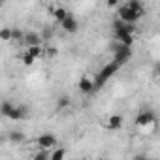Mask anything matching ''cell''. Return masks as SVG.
I'll return each mask as SVG.
<instances>
[{
	"instance_id": "obj_12",
	"label": "cell",
	"mask_w": 160,
	"mask_h": 160,
	"mask_svg": "<svg viewBox=\"0 0 160 160\" xmlns=\"http://www.w3.org/2000/svg\"><path fill=\"white\" fill-rule=\"evenodd\" d=\"M115 40L124 47H132L134 42H136V36H132V34H115Z\"/></svg>"
},
{
	"instance_id": "obj_15",
	"label": "cell",
	"mask_w": 160,
	"mask_h": 160,
	"mask_svg": "<svg viewBox=\"0 0 160 160\" xmlns=\"http://www.w3.org/2000/svg\"><path fill=\"white\" fill-rule=\"evenodd\" d=\"M32 160H51V151H45V149H40L34 156H32Z\"/></svg>"
},
{
	"instance_id": "obj_20",
	"label": "cell",
	"mask_w": 160,
	"mask_h": 160,
	"mask_svg": "<svg viewBox=\"0 0 160 160\" xmlns=\"http://www.w3.org/2000/svg\"><path fill=\"white\" fill-rule=\"evenodd\" d=\"M68 106H70V98H68V96H60V98L57 100V108H58V109H66Z\"/></svg>"
},
{
	"instance_id": "obj_17",
	"label": "cell",
	"mask_w": 160,
	"mask_h": 160,
	"mask_svg": "<svg viewBox=\"0 0 160 160\" xmlns=\"http://www.w3.org/2000/svg\"><path fill=\"white\" fill-rule=\"evenodd\" d=\"M10 141H13V143H21V141H25V134L19 132V130H13V132H10Z\"/></svg>"
},
{
	"instance_id": "obj_11",
	"label": "cell",
	"mask_w": 160,
	"mask_h": 160,
	"mask_svg": "<svg viewBox=\"0 0 160 160\" xmlns=\"http://www.w3.org/2000/svg\"><path fill=\"white\" fill-rule=\"evenodd\" d=\"M27 115H28V109H27L25 106H15L8 119H10V121H21V119H25Z\"/></svg>"
},
{
	"instance_id": "obj_5",
	"label": "cell",
	"mask_w": 160,
	"mask_h": 160,
	"mask_svg": "<svg viewBox=\"0 0 160 160\" xmlns=\"http://www.w3.org/2000/svg\"><path fill=\"white\" fill-rule=\"evenodd\" d=\"M77 89L83 94H92V92H96V83H94L92 77L81 75V79H79V83H77Z\"/></svg>"
},
{
	"instance_id": "obj_10",
	"label": "cell",
	"mask_w": 160,
	"mask_h": 160,
	"mask_svg": "<svg viewBox=\"0 0 160 160\" xmlns=\"http://www.w3.org/2000/svg\"><path fill=\"white\" fill-rule=\"evenodd\" d=\"M122 122H124V119H122V115H109L108 117V121H106V128L108 130H121L122 128Z\"/></svg>"
},
{
	"instance_id": "obj_14",
	"label": "cell",
	"mask_w": 160,
	"mask_h": 160,
	"mask_svg": "<svg viewBox=\"0 0 160 160\" xmlns=\"http://www.w3.org/2000/svg\"><path fill=\"white\" fill-rule=\"evenodd\" d=\"M27 53L32 57V58H40V57H43L45 55V51H43V45H36V47H27Z\"/></svg>"
},
{
	"instance_id": "obj_4",
	"label": "cell",
	"mask_w": 160,
	"mask_h": 160,
	"mask_svg": "<svg viewBox=\"0 0 160 160\" xmlns=\"http://www.w3.org/2000/svg\"><path fill=\"white\" fill-rule=\"evenodd\" d=\"M151 122H156V115H154V111H151V109H141L138 115H136V119H134V124H136V128L138 130H143L147 124H151Z\"/></svg>"
},
{
	"instance_id": "obj_18",
	"label": "cell",
	"mask_w": 160,
	"mask_h": 160,
	"mask_svg": "<svg viewBox=\"0 0 160 160\" xmlns=\"http://www.w3.org/2000/svg\"><path fill=\"white\" fill-rule=\"evenodd\" d=\"M64 156H66V149H62V147H58L51 152V160H64Z\"/></svg>"
},
{
	"instance_id": "obj_3",
	"label": "cell",
	"mask_w": 160,
	"mask_h": 160,
	"mask_svg": "<svg viewBox=\"0 0 160 160\" xmlns=\"http://www.w3.org/2000/svg\"><path fill=\"white\" fill-rule=\"evenodd\" d=\"M111 51H113V62L121 68V66H124L128 60H130V57H132V49L130 47H124V45H121L119 42H115L113 45H111Z\"/></svg>"
},
{
	"instance_id": "obj_9",
	"label": "cell",
	"mask_w": 160,
	"mask_h": 160,
	"mask_svg": "<svg viewBox=\"0 0 160 160\" xmlns=\"http://www.w3.org/2000/svg\"><path fill=\"white\" fill-rule=\"evenodd\" d=\"M42 40H43V36H40L38 32H34V30H30V32H27L25 34V45L27 47H36V45H42Z\"/></svg>"
},
{
	"instance_id": "obj_6",
	"label": "cell",
	"mask_w": 160,
	"mask_h": 160,
	"mask_svg": "<svg viewBox=\"0 0 160 160\" xmlns=\"http://www.w3.org/2000/svg\"><path fill=\"white\" fill-rule=\"evenodd\" d=\"M38 147L40 149H45V151H51L53 147H57V138L53 134H40L38 139H36Z\"/></svg>"
},
{
	"instance_id": "obj_7",
	"label": "cell",
	"mask_w": 160,
	"mask_h": 160,
	"mask_svg": "<svg viewBox=\"0 0 160 160\" xmlns=\"http://www.w3.org/2000/svg\"><path fill=\"white\" fill-rule=\"evenodd\" d=\"M113 30H115V34H132V36H136V25H128V23H122L121 19H115V23H113Z\"/></svg>"
},
{
	"instance_id": "obj_2",
	"label": "cell",
	"mask_w": 160,
	"mask_h": 160,
	"mask_svg": "<svg viewBox=\"0 0 160 160\" xmlns=\"http://www.w3.org/2000/svg\"><path fill=\"white\" fill-rule=\"evenodd\" d=\"M141 17H143V13L128 8V4H121L117 10V19H121L122 23H128V25H136Z\"/></svg>"
},
{
	"instance_id": "obj_1",
	"label": "cell",
	"mask_w": 160,
	"mask_h": 160,
	"mask_svg": "<svg viewBox=\"0 0 160 160\" xmlns=\"http://www.w3.org/2000/svg\"><path fill=\"white\" fill-rule=\"evenodd\" d=\"M117 70H119V66L115 64V62H108L96 75H94V83H96V91L98 89H102L104 85H106V81H109V79L117 73Z\"/></svg>"
},
{
	"instance_id": "obj_16",
	"label": "cell",
	"mask_w": 160,
	"mask_h": 160,
	"mask_svg": "<svg viewBox=\"0 0 160 160\" xmlns=\"http://www.w3.org/2000/svg\"><path fill=\"white\" fill-rule=\"evenodd\" d=\"M13 108H15V104H12V102H8V100H6V102H2V117H6V119H8V117H10V113L13 111Z\"/></svg>"
},
{
	"instance_id": "obj_13",
	"label": "cell",
	"mask_w": 160,
	"mask_h": 160,
	"mask_svg": "<svg viewBox=\"0 0 160 160\" xmlns=\"http://www.w3.org/2000/svg\"><path fill=\"white\" fill-rule=\"evenodd\" d=\"M68 15H70V12H68L66 8H62V6H57V8L53 10V17H55L58 23H62V21H64Z\"/></svg>"
},
{
	"instance_id": "obj_21",
	"label": "cell",
	"mask_w": 160,
	"mask_h": 160,
	"mask_svg": "<svg viewBox=\"0 0 160 160\" xmlns=\"http://www.w3.org/2000/svg\"><path fill=\"white\" fill-rule=\"evenodd\" d=\"M34 62H36V58H32V57L25 51V55H23V64H25V66H32Z\"/></svg>"
},
{
	"instance_id": "obj_22",
	"label": "cell",
	"mask_w": 160,
	"mask_h": 160,
	"mask_svg": "<svg viewBox=\"0 0 160 160\" xmlns=\"http://www.w3.org/2000/svg\"><path fill=\"white\" fill-rule=\"evenodd\" d=\"M19 40H25V34H23V30L13 28V42H19Z\"/></svg>"
},
{
	"instance_id": "obj_8",
	"label": "cell",
	"mask_w": 160,
	"mask_h": 160,
	"mask_svg": "<svg viewBox=\"0 0 160 160\" xmlns=\"http://www.w3.org/2000/svg\"><path fill=\"white\" fill-rule=\"evenodd\" d=\"M60 28H62L64 32H68V34H75V32L79 30V21H77V19L70 13V15H68V17L60 23Z\"/></svg>"
},
{
	"instance_id": "obj_23",
	"label": "cell",
	"mask_w": 160,
	"mask_h": 160,
	"mask_svg": "<svg viewBox=\"0 0 160 160\" xmlns=\"http://www.w3.org/2000/svg\"><path fill=\"white\" fill-rule=\"evenodd\" d=\"M134 160H151L149 156H145V154H136L134 156Z\"/></svg>"
},
{
	"instance_id": "obj_24",
	"label": "cell",
	"mask_w": 160,
	"mask_h": 160,
	"mask_svg": "<svg viewBox=\"0 0 160 160\" xmlns=\"http://www.w3.org/2000/svg\"><path fill=\"white\" fill-rule=\"evenodd\" d=\"M156 73L160 75V60H158V64H156Z\"/></svg>"
},
{
	"instance_id": "obj_19",
	"label": "cell",
	"mask_w": 160,
	"mask_h": 160,
	"mask_svg": "<svg viewBox=\"0 0 160 160\" xmlns=\"http://www.w3.org/2000/svg\"><path fill=\"white\" fill-rule=\"evenodd\" d=\"M0 40H2V42L13 40V30L12 28H2V30H0Z\"/></svg>"
}]
</instances>
